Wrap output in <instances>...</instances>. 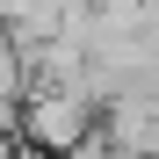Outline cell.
<instances>
[{
	"label": "cell",
	"instance_id": "cell-1",
	"mask_svg": "<svg viewBox=\"0 0 159 159\" xmlns=\"http://www.w3.org/2000/svg\"><path fill=\"white\" fill-rule=\"evenodd\" d=\"M94 130H101V109L87 94H72V87H29L22 94V138L36 152H51V159H65L80 138H94Z\"/></svg>",
	"mask_w": 159,
	"mask_h": 159
}]
</instances>
